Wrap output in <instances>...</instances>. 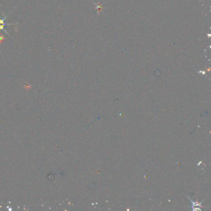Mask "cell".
<instances>
[{"label":"cell","instance_id":"cell-2","mask_svg":"<svg viewBox=\"0 0 211 211\" xmlns=\"http://www.w3.org/2000/svg\"><path fill=\"white\" fill-rule=\"evenodd\" d=\"M5 39H6L5 37L3 35H2L1 33H0V44H2Z\"/></svg>","mask_w":211,"mask_h":211},{"label":"cell","instance_id":"cell-3","mask_svg":"<svg viewBox=\"0 0 211 211\" xmlns=\"http://www.w3.org/2000/svg\"><path fill=\"white\" fill-rule=\"evenodd\" d=\"M4 26H5L4 25L0 24V30H4V32H6V33H7V34H8V35L9 36V37H11V35H9V33H8L6 32V30H5V29H4Z\"/></svg>","mask_w":211,"mask_h":211},{"label":"cell","instance_id":"cell-1","mask_svg":"<svg viewBox=\"0 0 211 211\" xmlns=\"http://www.w3.org/2000/svg\"><path fill=\"white\" fill-rule=\"evenodd\" d=\"M7 18V16L5 17L3 19H1L0 18V24H2V25H4V26H6V25H13L14 24H9V23H5V19Z\"/></svg>","mask_w":211,"mask_h":211}]
</instances>
